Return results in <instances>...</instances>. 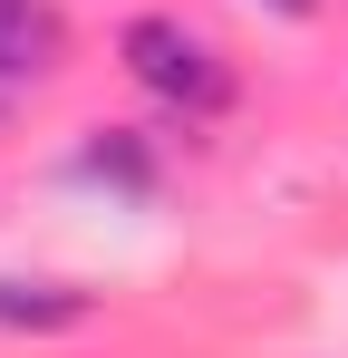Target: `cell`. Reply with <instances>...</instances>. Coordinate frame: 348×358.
Returning a JSON list of instances; mask_svg holds the SVG:
<instances>
[{
    "label": "cell",
    "mask_w": 348,
    "mask_h": 358,
    "mask_svg": "<svg viewBox=\"0 0 348 358\" xmlns=\"http://www.w3.org/2000/svg\"><path fill=\"white\" fill-rule=\"evenodd\" d=\"M116 59H126V78H136L155 107H174V117H223L232 107L223 49H213L194 20H174V10H136V20L116 29Z\"/></svg>",
    "instance_id": "cell-1"
},
{
    "label": "cell",
    "mask_w": 348,
    "mask_h": 358,
    "mask_svg": "<svg viewBox=\"0 0 348 358\" xmlns=\"http://www.w3.org/2000/svg\"><path fill=\"white\" fill-rule=\"evenodd\" d=\"M68 68V20L58 0H0V87H39Z\"/></svg>",
    "instance_id": "cell-2"
},
{
    "label": "cell",
    "mask_w": 348,
    "mask_h": 358,
    "mask_svg": "<svg viewBox=\"0 0 348 358\" xmlns=\"http://www.w3.org/2000/svg\"><path fill=\"white\" fill-rule=\"evenodd\" d=\"M97 320V291L78 281H0V339H68Z\"/></svg>",
    "instance_id": "cell-3"
},
{
    "label": "cell",
    "mask_w": 348,
    "mask_h": 358,
    "mask_svg": "<svg viewBox=\"0 0 348 358\" xmlns=\"http://www.w3.org/2000/svg\"><path fill=\"white\" fill-rule=\"evenodd\" d=\"M261 10H271V20H310L319 0H261Z\"/></svg>",
    "instance_id": "cell-5"
},
{
    "label": "cell",
    "mask_w": 348,
    "mask_h": 358,
    "mask_svg": "<svg viewBox=\"0 0 348 358\" xmlns=\"http://www.w3.org/2000/svg\"><path fill=\"white\" fill-rule=\"evenodd\" d=\"M68 175H78V184H107V194H136V203H145V194H155V145H145L136 126H97V136L68 155Z\"/></svg>",
    "instance_id": "cell-4"
}]
</instances>
